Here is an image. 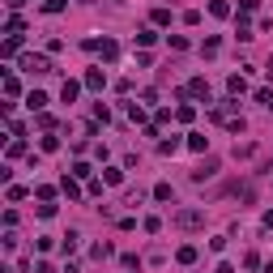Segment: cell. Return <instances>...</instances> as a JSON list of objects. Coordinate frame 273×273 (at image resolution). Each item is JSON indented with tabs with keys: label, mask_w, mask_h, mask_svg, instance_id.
Wrapping results in <instances>:
<instances>
[{
	"label": "cell",
	"mask_w": 273,
	"mask_h": 273,
	"mask_svg": "<svg viewBox=\"0 0 273 273\" xmlns=\"http://www.w3.org/2000/svg\"><path fill=\"white\" fill-rule=\"evenodd\" d=\"M201 222H205V213H201V209H180V213H175V227H184V231L201 227Z\"/></svg>",
	"instance_id": "obj_1"
},
{
	"label": "cell",
	"mask_w": 273,
	"mask_h": 273,
	"mask_svg": "<svg viewBox=\"0 0 273 273\" xmlns=\"http://www.w3.org/2000/svg\"><path fill=\"white\" fill-rule=\"evenodd\" d=\"M21 68H26V73H52V60H47V56H21Z\"/></svg>",
	"instance_id": "obj_2"
},
{
	"label": "cell",
	"mask_w": 273,
	"mask_h": 273,
	"mask_svg": "<svg viewBox=\"0 0 273 273\" xmlns=\"http://www.w3.org/2000/svg\"><path fill=\"white\" fill-rule=\"evenodd\" d=\"M213 171H218V158H205V162H201V167L192 171V180L201 184V180H209V175H213Z\"/></svg>",
	"instance_id": "obj_3"
},
{
	"label": "cell",
	"mask_w": 273,
	"mask_h": 273,
	"mask_svg": "<svg viewBox=\"0 0 273 273\" xmlns=\"http://www.w3.org/2000/svg\"><path fill=\"white\" fill-rule=\"evenodd\" d=\"M86 86H90V90H103V86H107L103 68H90V73H86Z\"/></svg>",
	"instance_id": "obj_4"
},
{
	"label": "cell",
	"mask_w": 273,
	"mask_h": 273,
	"mask_svg": "<svg viewBox=\"0 0 273 273\" xmlns=\"http://www.w3.org/2000/svg\"><path fill=\"white\" fill-rule=\"evenodd\" d=\"M188 94H196V98H209V86H205V77H192V86H188Z\"/></svg>",
	"instance_id": "obj_5"
},
{
	"label": "cell",
	"mask_w": 273,
	"mask_h": 273,
	"mask_svg": "<svg viewBox=\"0 0 273 273\" xmlns=\"http://www.w3.org/2000/svg\"><path fill=\"white\" fill-rule=\"evenodd\" d=\"M77 239H81V235H77V231H68L64 239H60V252H64V256H68V252H77Z\"/></svg>",
	"instance_id": "obj_6"
},
{
	"label": "cell",
	"mask_w": 273,
	"mask_h": 273,
	"mask_svg": "<svg viewBox=\"0 0 273 273\" xmlns=\"http://www.w3.org/2000/svg\"><path fill=\"white\" fill-rule=\"evenodd\" d=\"M227 90H231V94H235V98H239V94H243V90H247V81H243V77H239V73H231V81H227Z\"/></svg>",
	"instance_id": "obj_7"
},
{
	"label": "cell",
	"mask_w": 273,
	"mask_h": 273,
	"mask_svg": "<svg viewBox=\"0 0 273 273\" xmlns=\"http://www.w3.org/2000/svg\"><path fill=\"white\" fill-rule=\"evenodd\" d=\"M26 103H30V111H43V107H47V94H43V90H30Z\"/></svg>",
	"instance_id": "obj_8"
},
{
	"label": "cell",
	"mask_w": 273,
	"mask_h": 273,
	"mask_svg": "<svg viewBox=\"0 0 273 273\" xmlns=\"http://www.w3.org/2000/svg\"><path fill=\"white\" fill-rule=\"evenodd\" d=\"M98 52H103V60H115V56H120V47H115L111 39H103V43H98Z\"/></svg>",
	"instance_id": "obj_9"
},
{
	"label": "cell",
	"mask_w": 273,
	"mask_h": 273,
	"mask_svg": "<svg viewBox=\"0 0 273 273\" xmlns=\"http://www.w3.org/2000/svg\"><path fill=\"white\" fill-rule=\"evenodd\" d=\"M103 184H124V171L120 167H107L103 171Z\"/></svg>",
	"instance_id": "obj_10"
},
{
	"label": "cell",
	"mask_w": 273,
	"mask_h": 273,
	"mask_svg": "<svg viewBox=\"0 0 273 273\" xmlns=\"http://www.w3.org/2000/svg\"><path fill=\"white\" fill-rule=\"evenodd\" d=\"M175 256H180V265H192V260H196V247H192V243H184Z\"/></svg>",
	"instance_id": "obj_11"
},
{
	"label": "cell",
	"mask_w": 273,
	"mask_h": 273,
	"mask_svg": "<svg viewBox=\"0 0 273 273\" xmlns=\"http://www.w3.org/2000/svg\"><path fill=\"white\" fill-rule=\"evenodd\" d=\"M77 94H81V86H77V81H64V90H60V98H64V103H73V98H77Z\"/></svg>",
	"instance_id": "obj_12"
},
{
	"label": "cell",
	"mask_w": 273,
	"mask_h": 273,
	"mask_svg": "<svg viewBox=\"0 0 273 273\" xmlns=\"http://www.w3.org/2000/svg\"><path fill=\"white\" fill-rule=\"evenodd\" d=\"M107 256H115V247L107 243V239H103V243H94V260H107Z\"/></svg>",
	"instance_id": "obj_13"
},
{
	"label": "cell",
	"mask_w": 273,
	"mask_h": 273,
	"mask_svg": "<svg viewBox=\"0 0 273 273\" xmlns=\"http://www.w3.org/2000/svg\"><path fill=\"white\" fill-rule=\"evenodd\" d=\"M209 13H213V17H231V5H227V0H213Z\"/></svg>",
	"instance_id": "obj_14"
},
{
	"label": "cell",
	"mask_w": 273,
	"mask_h": 273,
	"mask_svg": "<svg viewBox=\"0 0 273 273\" xmlns=\"http://www.w3.org/2000/svg\"><path fill=\"white\" fill-rule=\"evenodd\" d=\"M205 145H209V137H201V133H192V137H188V150H196V154H201Z\"/></svg>",
	"instance_id": "obj_15"
},
{
	"label": "cell",
	"mask_w": 273,
	"mask_h": 273,
	"mask_svg": "<svg viewBox=\"0 0 273 273\" xmlns=\"http://www.w3.org/2000/svg\"><path fill=\"white\" fill-rule=\"evenodd\" d=\"M154 39H158V34H154V30H137V47H150Z\"/></svg>",
	"instance_id": "obj_16"
},
{
	"label": "cell",
	"mask_w": 273,
	"mask_h": 273,
	"mask_svg": "<svg viewBox=\"0 0 273 273\" xmlns=\"http://www.w3.org/2000/svg\"><path fill=\"white\" fill-rule=\"evenodd\" d=\"M60 188H64L68 196H81V188H77V180H68V175H64V180H60Z\"/></svg>",
	"instance_id": "obj_17"
},
{
	"label": "cell",
	"mask_w": 273,
	"mask_h": 273,
	"mask_svg": "<svg viewBox=\"0 0 273 273\" xmlns=\"http://www.w3.org/2000/svg\"><path fill=\"white\" fill-rule=\"evenodd\" d=\"M171 21V9H154V26H167Z\"/></svg>",
	"instance_id": "obj_18"
},
{
	"label": "cell",
	"mask_w": 273,
	"mask_h": 273,
	"mask_svg": "<svg viewBox=\"0 0 273 273\" xmlns=\"http://www.w3.org/2000/svg\"><path fill=\"white\" fill-rule=\"evenodd\" d=\"M21 26H26L21 17H9V21H5V30H9V34H21Z\"/></svg>",
	"instance_id": "obj_19"
},
{
	"label": "cell",
	"mask_w": 273,
	"mask_h": 273,
	"mask_svg": "<svg viewBox=\"0 0 273 273\" xmlns=\"http://www.w3.org/2000/svg\"><path fill=\"white\" fill-rule=\"evenodd\" d=\"M175 150H180V141H175V137L171 141H158V154H175Z\"/></svg>",
	"instance_id": "obj_20"
},
{
	"label": "cell",
	"mask_w": 273,
	"mask_h": 273,
	"mask_svg": "<svg viewBox=\"0 0 273 273\" xmlns=\"http://www.w3.org/2000/svg\"><path fill=\"white\" fill-rule=\"evenodd\" d=\"M154 196H158V201H171L175 192H171V184H158V188H154Z\"/></svg>",
	"instance_id": "obj_21"
},
{
	"label": "cell",
	"mask_w": 273,
	"mask_h": 273,
	"mask_svg": "<svg viewBox=\"0 0 273 273\" xmlns=\"http://www.w3.org/2000/svg\"><path fill=\"white\" fill-rule=\"evenodd\" d=\"M43 9H47V13H60V9H64V0H47Z\"/></svg>",
	"instance_id": "obj_22"
},
{
	"label": "cell",
	"mask_w": 273,
	"mask_h": 273,
	"mask_svg": "<svg viewBox=\"0 0 273 273\" xmlns=\"http://www.w3.org/2000/svg\"><path fill=\"white\" fill-rule=\"evenodd\" d=\"M34 273H56V269L47 265V260H39V265H34Z\"/></svg>",
	"instance_id": "obj_23"
},
{
	"label": "cell",
	"mask_w": 273,
	"mask_h": 273,
	"mask_svg": "<svg viewBox=\"0 0 273 273\" xmlns=\"http://www.w3.org/2000/svg\"><path fill=\"white\" fill-rule=\"evenodd\" d=\"M265 77H269V86H273V56H269V68H265Z\"/></svg>",
	"instance_id": "obj_24"
},
{
	"label": "cell",
	"mask_w": 273,
	"mask_h": 273,
	"mask_svg": "<svg viewBox=\"0 0 273 273\" xmlns=\"http://www.w3.org/2000/svg\"><path fill=\"white\" fill-rule=\"evenodd\" d=\"M265 227H269V231H273V209H269V213H265Z\"/></svg>",
	"instance_id": "obj_25"
},
{
	"label": "cell",
	"mask_w": 273,
	"mask_h": 273,
	"mask_svg": "<svg viewBox=\"0 0 273 273\" xmlns=\"http://www.w3.org/2000/svg\"><path fill=\"white\" fill-rule=\"evenodd\" d=\"M21 5H26V0H9V9H21Z\"/></svg>",
	"instance_id": "obj_26"
},
{
	"label": "cell",
	"mask_w": 273,
	"mask_h": 273,
	"mask_svg": "<svg viewBox=\"0 0 273 273\" xmlns=\"http://www.w3.org/2000/svg\"><path fill=\"white\" fill-rule=\"evenodd\" d=\"M265 273H273V265H265Z\"/></svg>",
	"instance_id": "obj_27"
},
{
	"label": "cell",
	"mask_w": 273,
	"mask_h": 273,
	"mask_svg": "<svg viewBox=\"0 0 273 273\" xmlns=\"http://www.w3.org/2000/svg\"><path fill=\"white\" fill-rule=\"evenodd\" d=\"M269 111H273V98H269Z\"/></svg>",
	"instance_id": "obj_28"
},
{
	"label": "cell",
	"mask_w": 273,
	"mask_h": 273,
	"mask_svg": "<svg viewBox=\"0 0 273 273\" xmlns=\"http://www.w3.org/2000/svg\"><path fill=\"white\" fill-rule=\"evenodd\" d=\"M86 5H90V0H86Z\"/></svg>",
	"instance_id": "obj_29"
}]
</instances>
